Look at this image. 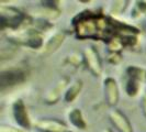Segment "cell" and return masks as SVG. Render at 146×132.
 <instances>
[{
    "label": "cell",
    "instance_id": "d6986e66",
    "mask_svg": "<svg viewBox=\"0 0 146 132\" xmlns=\"http://www.w3.org/2000/svg\"><path fill=\"white\" fill-rule=\"evenodd\" d=\"M131 17L134 19L146 17V1H134V7L132 9Z\"/></svg>",
    "mask_w": 146,
    "mask_h": 132
},
{
    "label": "cell",
    "instance_id": "44dd1931",
    "mask_svg": "<svg viewBox=\"0 0 146 132\" xmlns=\"http://www.w3.org/2000/svg\"><path fill=\"white\" fill-rule=\"evenodd\" d=\"M107 62L111 65H120L123 62L122 52H107Z\"/></svg>",
    "mask_w": 146,
    "mask_h": 132
},
{
    "label": "cell",
    "instance_id": "484cf974",
    "mask_svg": "<svg viewBox=\"0 0 146 132\" xmlns=\"http://www.w3.org/2000/svg\"><path fill=\"white\" fill-rule=\"evenodd\" d=\"M145 52H146V45H145Z\"/></svg>",
    "mask_w": 146,
    "mask_h": 132
},
{
    "label": "cell",
    "instance_id": "ac0fdd59",
    "mask_svg": "<svg viewBox=\"0 0 146 132\" xmlns=\"http://www.w3.org/2000/svg\"><path fill=\"white\" fill-rule=\"evenodd\" d=\"M120 37L121 42L123 44V47L124 49H134L139 44V35H136V34H130V35H117Z\"/></svg>",
    "mask_w": 146,
    "mask_h": 132
},
{
    "label": "cell",
    "instance_id": "277c9868",
    "mask_svg": "<svg viewBox=\"0 0 146 132\" xmlns=\"http://www.w3.org/2000/svg\"><path fill=\"white\" fill-rule=\"evenodd\" d=\"M82 59H84V66L87 68L88 72L94 77H100L102 75V59H101L100 55H99V52L97 51L95 46L90 45L84 50Z\"/></svg>",
    "mask_w": 146,
    "mask_h": 132
},
{
    "label": "cell",
    "instance_id": "5b68a950",
    "mask_svg": "<svg viewBox=\"0 0 146 132\" xmlns=\"http://www.w3.org/2000/svg\"><path fill=\"white\" fill-rule=\"evenodd\" d=\"M11 111H12V117L15 119V122L18 127H20L21 129L27 130V131L33 128V122L30 117L28 107L25 106V103L21 98L15 99L12 103Z\"/></svg>",
    "mask_w": 146,
    "mask_h": 132
},
{
    "label": "cell",
    "instance_id": "7a4b0ae2",
    "mask_svg": "<svg viewBox=\"0 0 146 132\" xmlns=\"http://www.w3.org/2000/svg\"><path fill=\"white\" fill-rule=\"evenodd\" d=\"M33 18L24 13L13 6L0 5V30L2 32H13L18 30L30 28L33 23Z\"/></svg>",
    "mask_w": 146,
    "mask_h": 132
},
{
    "label": "cell",
    "instance_id": "4316f807",
    "mask_svg": "<svg viewBox=\"0 0 146 132\" xmlns=\"http://www.w3.org/2000/svg\"><path fill=\"white\" fill-rule=\"evenodd\" d=\"M145 28H146V23H145Z\"/></svg>",
    "mask_w": 146,
    "mask_h": 132
},
{
    "label": "cell",
    "instance_id": "5bb4252c",
    "mask_svg": "<svg viewBox=\"0 0 146 132\" xmlns=\"http://www.w3.org/2000/svg\"><path fill=\"white\" fill-rule=\"evenodd\" d=\"M84 89V81L80 78H77L67 87L65 94H64V97H63V100L65 101L66 103H72L73 101H75L78 96L81 94Z\"/></svg>",
    "mask_w": 146,
    "mask_h": 132
},
{
    "label": "cell",
    "instance_id": "2e32d148",
    "mask_svg": "<svg viewBox=\"0 0 146 132\" xmlns=\"http://www.w3.org/2000/svg\"><path fill=\"white\" fill-rule=\"evenodd\" d=\"M130 3H131V1H127V0H115V1H112L109 9V15L113 17V18H117V15H123L126 11V9L129 8Z\"/></svg>",
    "mask_w": 146,
    "mask_h": 132
},
{
    "label": "cell",
    "instance_id": "8992f818",
    "mask_svg": "<svg viewBox=\"0 0 146 132\" xmlns=\"http://www.w3.org/2000/svg\"><path fill=\"white\" fill-rule=\"evenodd\" d=\"M33 128L38 132H74L57 118H40L33 122Z\"/></svg>",
    "mask_w": 146,
    "mask_h": 132
},
{
    "label": "cell",
    "instance_id": "4fadbf2b",
    "mask_svg": "<svg viewBox=\"0 0 146 132\" xmlns=\"http://www.w3.org/2000/svg\"><path fill=\"white\" fill-rule=\"evenodd\" d=\"M67 118H68L69 123L73 125L74 128H76L80 131L87 130L88 123L80 108H72L67 113Z\"/></svg>",
    "mask_w": 146,
    "mask_h": 132
},
{
    "label": "cell",
    "instance_id": "d4e9b609",
    "mask_svg": "<svg viewBox=\"0 0 146 132\" xmlns=\"http://www.w3.org/2000/svg\"><path fill=\"white\" fill-rule=\"evenodd\" d=\"M102 132H113V130H112V129H110V128H106Z\"/></svg>",
    "mask_w": 146,
    "mask_h": 132
},
{
    "label": "cell",
    "instance_id": "9c48e42d",
    "mask_svg": "<svg viewBox=\"0 0 146 132\" xmlns=\"http://www.w3.org/2000/svg\"><path fill=\"white\" fill-rule=\"evenodd\" d=\"M41 6L36 10V17L40 20L54 21L62 15V10L59 8V1H41Z\"/></svg>",
    "mask_w": 146,
    "mask_h": 132
},
{
    "label": "cell",
    "instance_id": "52a82bcc",
    "mask_svg": "<svg viewBox=\"0 0 146 132\" xmlns=\"http://www.w3.org/2000/svg\"><path fill=\"white\" fill-rule=\"evenodd\" d=\"M104 101L110 108H117L120 101V88L117 81L113 77H106L102 81Z\"/></svg>",
    "mask_w": 146,
    "mask_h": 132
},
{
    "label": "cell",
    "instance_id": "7402d4cb",
    "mask_svg": "<svg viewBox=\"0 0 146 132\" xmlns=\"http://www.w3.org/2000/svg\"><path fill=\"white\" fill-rule=\"evenodd\" d=\"M67 62L73 65L74 67H79V65H84V59H82V55H78L77 53H72L70 55L67 56Z\"/></svg>",
    "mask_w": 146,
    "mask_h": 132
},
{
    "label": "cell",
    "instance_id": "6da1fadb",
    "mask_svg": "<svg viewBox=\"0 0 146 132\" xmlns=\"http://www.w3.org/2000/svg\"><path fill=\"white\" fill-rule=\"evenodd\" d=\"M70 22L75 37L80 41L94 40L108 43L115 35L110 15L103 13L101 10H82L74 15Z\"/></svg>",
    "mask_w": 146,
    "mask_h": 132
},
{
    "label": "cell",
    "instance_id": "3957f363",
    "mask_svg": "<svg viewBox=\"0 0 146 132\" xmlns=\"http://www.w3.org/2000/svg\"><path fill=\"white\" fill-rule=\"evenodd\" d=\"M8 42L15 46H24L31 50H42L44 46V37L41 31L33 27L18 30L13 32H6Z\"/></svg>",
    "mask_w": 146,
    "mask_h": 132
},
{
    "label": "cell",
    "instance_id": "7c38bea8",
    "mask_svg": "<svg viewBox=\"0 0 146 132\" xmlns=\"http://www.w3.org/2000/svg\"><path fill=\"white\" fill-rule=\"evenodd\" d=\"M65 40H66L65 32L59 31V32L54 33V34L45 42L43 49L41 50V54H42L43 56H50V55H52L53 53H55V52L57 51L59 47L64 44Z\"/></svg>",
    "mask_w": 146,
    "mask_h": 132
},
{
    "label": "cell",
    "instance_id": "ffe728a7",
    "mask_svg": "<svg viewBox=\"0 0 146 132\" xmlns=\"http://www.w3.org/2000/svg\"><path fill=\"white\" fill-rule=\"evenodd\" d=\"M106 44H107V52H122V50L124 49L123 44L117 35H114Z\"/></svg>",
    "mask_w": 146,
    "mask_h": 132
},
{
    "label": "cell",
    "instance_id": "8fae6325",
    "mask_svg": "<svg viewBox=\"0 0 146 132\" xmlns=\"http://www.w3.org/2000/svg\"><path fill=\"white\" fill-rule=\"evenodd\" d=\"M70 79L65 76V77H62L53 87L46 93V95L43 97V101L44 103L48 105V106H52V105H56L60 100L62 96L64 97V94H65L66 89L69 86Z\"/></svg>",
    "mask_w": 146,
    "mask_h": 132
},
{
    "label": "cell",
    "instance_id": "cb8c5ba5",
    "mask_svg": "<svg viewBox=\"0 0 146 132\" xmlns=\"http://www.w3.org/2000/svg\"><path fill=\"white\" fill-rule=\"evenodd\" d=\"M139 107H141L143 116L146 118V90H144V93L141 96V99H139Z\"/></svg>",
    "mask_w": 146,
    "mask_h": 132
},
{
    "label": "cell",
    "instance_id": "30bf717a",
    "mask_svg": "<svg viewBox=\"0 0 146 132\" xmlns=\"http://www.w3.org/2000/svg\"><path fill=\"white\" fill-rule=\"evenodd\" d=\"M109 121L117 132H134L130 119L117 108H112L109 111Z\"/></svg>",
    "mask_w": 146,
    "mask_h": 132
},
{
    "label": "cell",
    "instance_id": "e0dca14e",
    "mask_svg": "<svg viewBox=\"0 0 146 132\" xmlns=\"http://www.w3.org/2000/svg\"><path fill=\"white\" fill-rule=\"evenodd\" d=\"M141 83L137 81L136 79H133V78H130V77H126V81H125L124 85V90L125 94L131 97V98H134L139 94L141 91Z\"/></svg>",
    "mask_w": 146,
    "mask_h": 132
},
{
    "label": "cell",
    "instance_id": "ba28073f",
    "mask_svg": "<svg viewBox=\"0 0 146 132\" xmlns=\"http://www.w3.org/2000/svg\"><path fill=\"white\" fill-rule=\"evenodd\" d=\"M27 79V73L22 68H10L2 71L0 74V86L1 90L5 88L15 86L18 84H21Z\"/></svg>",
    "mask_w": 146,
    "mask_h": 132
},
{
    "label": "cell",
    "instance_id": "603a6c76",
    "mask_svg": "<svg viewBox=\"0 0 146 132\" xmlns=\"http://www.w3.org/2000/svg\"><path fill=\"white\" fill-rule=\"evenodd\" d=\"M0 132H28L27 130H23L20 127H13L10 125H0Z\"/></svg>",
    "mask_w": 146,
    "mask_h": 132
},
{
    "label": "cell",
    "instance_id": "9a60e30c",
    "mask_svg": "<svg viewBox=\"0 0 146 132\" xmlns=\"http://www.w3.org/2000/svg\"><path fill=\"white\" fill-rule=\"evenodd\" d=\"M126 77H130L133 79H136L141 84L146 85V68L136 65H130L125 68Z\"/></svg>",
    "mask_w": 146,
    "mask_h": 132
}]
</instances>
